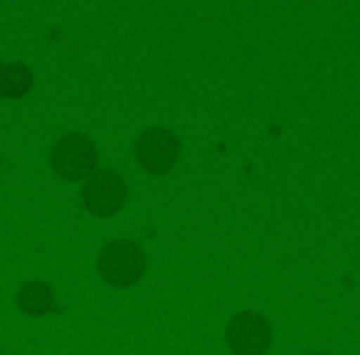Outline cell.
I'll use <instances>...</instances> for the list:
<instances>
[{"label": "cell", "mask_w": 360, "mask_h": 355, "mask_svg": "<svg viewBox=\"0 0 360 355\" xmlns=\"http://www.w3.org/2000/svg\"><path fill=\"white\" fill-rule=\"evenodd\" d=\"M15 301L27 316H45L55 309L52 289L47 284H42V281H27V284H22L18 289Z\"/></svg>", "instance_id": "obj_6"}, {"label": "cell", "mask_w": 360, "mask_h": 355, "mask_svg": "<svg viewBox=\"0 0 360 355\" xmlns=\"http://www.w3.org/2000/svg\"><path fill=\"white\" fill-rule=\"evenodd\" d=\"M129 198V188L126 181L116 170H99L84 181L79 193L82 207L96 217H111L126 205Z\"/></svg>", "instance_id": "obj_3"}, {"label": "cell", "mask_w": 360, "mask_h": 355, "mask_svg": "<svg viewBox=\"0 0 360 355\" xmlns=\"http://www.w3.org/2000/svg\"><path fill=\"white\" fill-rule=\"evenodd\" d=\"M101 279L111 286H134L146 274V254L141 245L131 240H111L96 257Z\"/></svg>", "instance_id": "obj_1"}, {"label": "cell", "mask_w": 360, "mask_h": 355, "mask_svg": "<svg viewBox=\"0 0 360 355\" xmlns=\"http://www.w3.org/2000/svg\"><path fill=\"white\" fill-rule=\"evenodd\" d=\"M3 70H6V65H3V60H0V75H3Z\"/></svg>", "instance_id": "obj_8"}, {"label": "cell", "mask_w": 360, "mask_h": 355, "mask_svg": "<svg viewBox=\"0 0 360 355\" xmlns=\"http://www.w3.org/2000/svg\"><path fill=\"white\" fill-rule=\"evenodd\" d=\"M32 89V72L20 62L6 65L0 75V99H20Z\"/></svg>", "instance_id": "obj_7"}, {"label": "cell", "mask_w": 360, "mask_h": 355, "mask_svg": "<svg viewBox=\"0 0 360 355\" xmlns=\"http://www.w3.org/2000/svg\"><path fill=\"white\" fill-rule=\"evenodd\" d=\"M180 158V138L168 129H148L136 141V160L153 175H165Z\"/></svg>", "instance_id": "obj_4"}, {"label": "cell", "mask_w": 360, "mask_h": 355, "mask_svg": "<svg viewBox=\"0 0 360 355\" xmlns=\"http://www.w3.org/2000/svg\"><path fill=\"white\" fill-rule=\"evenodd\" d=\"M319 355H323V353H319Z\"/></svg>", "instance_id": "obj_9"}, {"label": "cell", "mask_w": 360, "mask_h": 355, "mask_svg": "<svg viewBox=\"0 0 360 355\" xmlns=\"http://www.w3.org/2000/svg\"><path fill=\"white\" fill-rule=\"evenodd\" d=\"M225 340L235 355H264L271 345V325L264 316L245 311L227 321Z\"/></svg>", "instance_id": "obj_5"}, {"label": "cell", "mask_w": 360, "mask_h": 355, "mask_svg": "<svg viewBox=\"0 0 360 355\" xmlns=\"http://www.w3.org/2000/svg\"><path fill=\"white\" fill-rule=\"evenodd\" d=\"M50 163L62 181H89L99 163V150L89 136L67 134L55 143Z\"/></svg>", "instance_id": "obj_2"}]
</instances>
